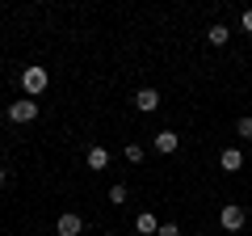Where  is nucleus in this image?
<instances>
[{
  "label": "nucleus",
  "mask_w": 252,
  "mask_h": 236,
  "mask_svg": "<svg viewBox=\"0 0 252 236\" xmlns=\"http://www.w3.org/2000/svg\"><path fill=\"white\" fill-rule=\"evenodd\" d=\"M46 84H51V72H46V68H26V72H21V89H26V97H42Z\"/></svg>",
  "instance_id": "f257e3e1"
},
{
  "label": "nucleus",
  "mask_w": 252,
  "mask_h": 236,
  "mask_svg": "<svg viewBox=\"0 0 252 236\" xmlns=\"http://www.w3.org/2000/svg\"><path fill=\"white\" fill-rule=\"evenodd\" d=\"M34 118H38V101L34 97L9 101V122H34Z\"/></svg>",
  "instance_id": "f03ea898"
},
{
  "label": "nucleus",
  "mask_w": 252,
  "mask_h": 236,
  "mask_svg": "<svg viewBox=\"0 0 252 236\" xmlns=\"http://www.w3.org/2000/svg\"><path fill=\"white\" fill-rule=\"evenodd\" d=\"M244 219H248V211H244L240 202H227V207L219 211V224H223L227 232H240V228H244Z\"/></svg>",
  "instance_id": "7ed1b4c3"
},
{
  "label": "nucleus",
  "mask_w": 252,
  "mask_h": 236,
  "mask_svg": "<svg viewBox=\"0 0 252 236\" xmlns=\"http://www.w3.org/2000/svg\"><path fill=\"white\" fill-rule=\"evenodd\" d=\"M55 232H59V236H80L84 232V219L76 215V211H63L59 224H55Z\"/></svg>",
  "instance_id": "20e7f679"
},
{
  "label": "nucleus",
  "mask_w": 252,
  "mask_h": 236,
  "mask_svg": "<svg viewBox=\"0 0 252 236\" xmlns=\"http://www.w3.org/2000/svg\"><path fill=\"white\" fill-rule=\"evenodd\" d=\"M135 110L139 114H156V110H160V93L156 89H139L135 93Z\"/></svg>",
  "instance_id": "39448f33"
},
{
  "label": "nucleus",
  "mask_w": 252,
  "mask_h": 236,
  "mask_svg": "<svg viewBox=\"0 0 252 236\" xmlns=\"http://www.w3.org/2000/svg\"><path fill=\"white\" fill-rule=\"evenodd\" d=\"M219 169H223V173H240V169H244V152H240V148H223Z\"/></svg>",
  "instance_id": "423d86ee"
},
{
  "label": "nucleus",
  "mask_w": 252,
  "mask_h": 236,
  "mask_svg": "<svg viewBox=\"0 0 252 236\" xmlns=\"http://www.w3.org/2000/svg\"><path fill=\"white\" fill-rule=\"evenodd\" d=\"M135 232H143V236H156V232H160V219H156L152 211H139V215H135Z\"/></svg>",
  "instance_id": "0eeeda50"
},
{
  "label": "nucleus",
  "mask_w": 252,
  "mask_h": 236,
  "mask_svg": "<svg viewBox=\"0 0 252 236\" xmlns=\"http://www.w3.org/2000/svg\"><path fill=\"white\" fill-rule=\"evenodd\" d=\"M177 144H181V139H177V131H156V152L172 156V152H177Z\"/></svg>",
  "instance_id": "6e6552de"
},
{
  "label": "nucleus",
  "mask_w": 252,
  "mask_h": 236,
  "mask_svg": "<svg viewBox=\"0 0 252 236\" xmlns=\"http://www.w3.org/2000/svg\"><path fill=\"white\" fill-rule=\"evenodd\" d=\"M84 164H89V169H109V152H105V148H89Z\"/></svg>",
  "instance_id": "1a4fd4ad"
},
{
  "label": "nucleus",
  "mask_w": 252,
  "mask_h": 236,
  "mask_svg": "<svg viewBox=\"0 0 252 236\" xmlns=\"http://www.w3.org/2000/svg\"><path fill=\"white\" fill-rule=\"evenodd\" d=\"M206 38H210V46H227V38H231V30H227V26H219V21H215V26L206 30Z\"/></svg>",
  "instance_id": "9d476101"
},
{
  "label": "nucleus",
  "mask_w": 252,
  "mask_h": 236,
  "mask_svg": "<svg viewBox=\"0 0 252 236\" xmlns=\"http://www.w3.org/2000/svg\"><path fill=\"white\" fill-rule=\"evenodd\" d=\"M235 131H240V135H244V139H252V114H244V118H240V122H235Z\"/></svg>",
  "instance_id": "9b49d317"
},
{
  "label": "nucleus",
  "mask_w": 252,
  "mask_h": 236,
  "mask_svg": "<svg viewBox=\"0 0 252 236\" xmlns=\"http://www.w3.org/2000/svg\"><path fill=\"white\" fill-rule=\"evenodd\" d=\"M126 160L139 164V160H143V148H139V144H126Z\"/></svg>",
  "instance_id": "f8f14e48"
},
{
  "label": "nucleus",
  "mask_w": 252,
  "mask_h": 236,
  "mask_svg": "<svg viewBox=\"0 0 252 236\" xmlns=\"http://www.w3.org/2000/svg\"><path fill=\"white\" fill-rule=\"evenodd\" d=\"M109 202H126V186H122V182L109 186Z\"/></svg>",
  "instance_id": "ddd939ff"
},
{
  "label": "nucleus",
  "mask_w": 252,
  "mask_h": 236,
  "mask_svg": "<svg viewBox=\"0 0 252 236\" xmlns=\"http://www.w3.org/2000/svg\"><path fill=\"white\" fill-rule=\"evenodd\" d=\"M240 26H244V34H252V9L240 13Z\"/></svg>",
  "instance_id": "4468645a"
},
{
  "label": "nucleus",
  "mask_w": 252,
  "mask_h": 236,
  "mask_svg": "<svg viewBox=\"0 0 252 236\" xmlns=\"http://www.w3.org/2000/svg\"><path fill=\"white\" fill-rule=\"evenodd\" d=\"M156 236H181V228L177 224H160V232H156Z\"/></svg>",
  "instance_id": "2eb2a0df"
},
{
  "label": "nucleus",
  "mask_w": 252,
  "mask_h": 236,
  "mask_svg": "<svg viewBox=\"0 0 252 236\" xmlns=\"http://www.w3.org/2000/svg\"><path fill=\"white\" fill-rule=\"evenodd\" d=\"M0 186H4V169H0Z\"/></svg>",
  "instance_id": "dca6fc26"
}]
</instances>
